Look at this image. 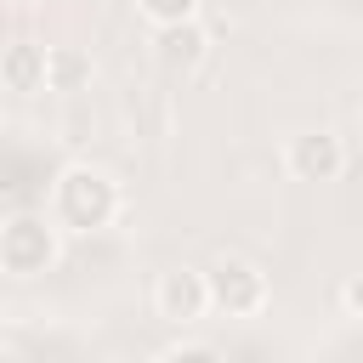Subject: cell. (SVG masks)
<instances>
[{"label": "cell", "instance_id": "cell-8", "mask_svg": "<svg viewBox=\"0 0 363 363\" xmlns=\"http://www.w3.org/2000/svg\"><path fill=\"white\" fill-rule=\"evenodd\" d=\"M85 85H91V57L79 45H51L45 91H85Z\"/></svg>", "mask_w": 363, "mask_h": 363}, {"label": "cell", "instance_id": "cell-10", "mask_svg": "<svg viewBox=\"0 0 363 363\" xmlns=\"http://www.w3.org/2000/svg\"><path fill=\"white\" fill-rule=\"evenodd\" d=\"M159 357H164V363H216L221 346H210V340H170Z\"/></svg>", "mask_w": 363, "mask_h": 363}, {"label": "cell", "instance_id": "cell-9", "mask_svg": "<svg viewBox=\"0 0 363 363\" xmlns=\"http://www.w3.org/2000/svg\"><path fill=\"white\" fill-rule=\"evenodd\" d=\"M136 11L153 23V28H170V23H187L204 11V0H136Z\"/></svg>", "mask_w": 363, "mask_h": 363}, {"label": "cell", "instance_id": "cell-3", "mask_svg": "<svg viewBox=\"0 0 363 363\" xmlns=\"http://www.w3.org/2000/svg\"><path fill=\"white\" fill-rule=\"evenodd\" d=\"M272 301V278L250 255H221L210 267V306L221 318H261Z\"/></svg>", "mask_w": 363, "mask_h": 363}, {"label": "cell", "instance_id": "cell-12", "mask_svg": "<svg viewBox=\"0 0 363 363\" xmlns=\"http://www.w3.org/2000/svg\"><path fill=\"white\" fill-rule=\"evenodd\" d=\"M6 6H11V11H28V6H40V0H6Z\"/></svg>", "mask_w": 363, "mask_h": 363}, {"label": "cell", "instance_id": "cell-2", "mask_svg": "<svg viewBox=\"0 0 363 363\" xmlns=\"http://www.w3.org/2000/svg\"><path fill=\"white\" fill-rule=\"evenodd\" d=\"M62 261V221L51 210H11L0 221V272L40 278Z\"/></svg>", "mask_w": 363, "mask_h": 363}, {"label": "cell", "instance_id": "cell-6", "mask_svg": "<svg viewBox=\"0 0 363 363\" xmlns=\"http://www.w3.org/2000/svg\"><path fill=\"white\" fill-rule=\"evenodd\" d=\"M153 57H159V68H170V74H193V68L210 57V28H204L199 17L170 23V28H153Z\"/></svg>", "mask_w": 363, "mask_h": 363}, {"label": "cell", "instance_id": "cell-11", "mask_svg": "<svg viewBox=\"0 0 363 363\" xmlns=\"http://www.w3.org/2000/svg\"><path fill=\"white\" fill-rule=\"evenodd\" d=\"M340 312H346V318H357V323H363V272H352V278H346V284H340Z\"/></svg>", "mask_w": 363, "mask_h": 363}, {"label": "cell", "instance_id": "cell-5", "mask_svg": "<svg viewBox=\"0 0 363 363\" xmlns=\"http://www.w3.org/2000/svg\"><path fill=\"white\" fill-rule=\"evenodd\" d=\"M284 170L295 182H335L346 170V142L335 130H295L284 142Z\"/></svg>", "mask_w": 363, "mask_h": 363}, {"label": "cell", "instance_id": "cell-1", "mask_svg": "<svg viewBox=\"0 0 363 363\" xmlns=\"http://www.w3.org/2000/svg\"><path fill=\"white\" fill-rule=\"evenodd\" d=\"M119 204H125L119 182L102 164H62L45 193V210L62 221V233H102V227H113Z\"/></svg>", "mask_w": 363, "mask_h": 363}, {"label": "cell", "instance_id": "cell-7", "mask_svg": "<svg viewBox=\"0 0 363 363\" xmlns=\"http://www.w3.org/2000/svg\"><path fill=\"white\" fill-rule=\"evenodd\" d=\"M45 68H51V45H34V40H11L0 51V85L11 96H28V91H45Z\"/></svg>", "mask_w": 363, "mask_h": 363}, {"label": "cell", "instance_id": "cell-4", "mask_svg": "<svg viewBox=\"0 0 363 363\" xmlns=\"http://www.w3.org/2000/svg\"><path fill=\"white\" fill-rule=\"evenodd\" d=\"M153 312H159L164 323H176V329H187V323H199L204 312H216V306H210V272H199V267H170V272H159V284H153Z\"/></svg>", "mask_w": 363, "mask_h": 363}]
</instances>
